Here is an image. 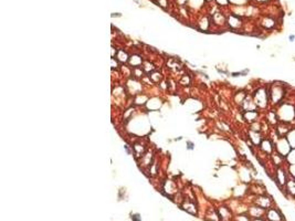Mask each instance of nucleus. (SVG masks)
Listing matches in <instances>:
<instances>
[{
	"label": "nucleus",
	"instance_id": "obj_1",
	"mask_svg": "<svg viewBox=\"0 0 295 221\" xmlns=\"http://www.w3.org/2000/svg\"><path fill=\"white\" fill-rule=\"evenodd\" d=\"M270 96V105L273 107H276L278 104L284 102L285 96L287 95L286 85L280 82H274L273 84L268 85Z\"/></svg>",
	"mask_w": 295,
	"mask_h": 221
},
{
	"label": "nucleus",
	"instance_id": "obj_2",
	"mask_svg": "<svg viewBox=\"0 0 295 221\" xmlns=\"http://www.w3.org/2000/svg\"><path fill=\"white\" fill-rule=\"evenodd\" d=\"M278 114V121L295 125V105L290 102H282L274 107Z\"/></svg>",
	"mask_w": 295,
	"mask_h": 221
},
{
	"label": "nucleus",
	"instance_id": "obj_3",
	"mask_svg": "<svg viewBox=\"0 0 295 221\" xmlns=\"http://www.w3.org/2000/svg\"><path fill=\"white\" fill-rule=\"evenodd\" d=\"M253 100L255 103L256 107L259 109L264 111L269 107L270 105V96H269V89L268 86L259 87L255 92L253 93Z\"/></svg>",
	"mask_w": 295,
	"mask_h": 221
},
{
	"label": "nucleus",
	"instance_id": "obj_4",
	"mask_svg": "<svg viewBox=\"0 0 295 221\" xmlns=\"http://www.w3.org/2000/svg\"><path fill=\"white\" fill-rule=\"evenodd\" d=\"M289 173H287V164L285 166H282V167H278L276 170H275V173H274V181L276 182V185H278L281 189L285 187L286 185L287 180H289Z\"/></svg>",
	"mask_w": 295,
	"mask_h": 221
},
{
	"label": "nucleus",
	"instance_id": "obj_5",
	"mask_svg": "<svg viewBox=\"0 0 295 221\" xmlns=\"http://www.w3.org/2000/svg\"><path fill=\"white\" fill-rule=\"evenodd\" d=\"M291 145L287 142L286 137H278L275 142H274V150L278 152L280 155L283 157H286L289 153L291 152Z\"/></svg>",
	"mask_w": 295,
	"mask_h": 221
},
{
	"label": "nucleus",
	"instance_id": "obj_6",
	"mask_svg": "<svg viewBox=\"0 0 295 221\" xmlns=\"http://www.w3.org/2000/svg\"><path fill=\"white\" fill-rule=\"evenodd\" d=\"M255 202L256 206H259L261 208L265 209V210H268V209L272 208L274 207V201L273 199L268 195H260L256 197V200L254 201Z\"/></svg>",
	"mask_w": 295,
	"mask_h": 221
},
{
	"label": "nucleus",
	"instance_id": "obj_7",
	"mask_svg": "<svg viewBox=\"0 0 295 221\" xmlns=\"http://www.w3.org/2000/svg\"><path fill=\"white\" fill-rule=\"evenodd\" d=\"M265 219L268 221H284L282 212L275 207H272L266 210L265 213Z\"/></svg>",
	"mask_w": 295,
	"mask_h": 221
},
{
	"label": "nucleus",
	"instance_id": "obj_8",
	"mask_svg": "<svg viewBox=\"0 0 295 221\" xmlns=\"http://www.w3.org/2000/svg\"><path fill=\"white\" fill-rule=\"evenodd\" d=\"M259 148H260V150L265 153L266 155H271L274 152V142L271 138H269V137H265L261 142Z\"/></svg>",
	"mask_w": 295,
	"mask_h": 221
},
{
	"label": "nucleus",
	"instance_id": "obj_9",
	"mask_svg": "<svg viewBox=\"0 0 295 221\" xmlns=\"http://www.w3.org/2000/svg\"><path fill=\"white\" fill-rule=\"evenodd\" d=\"M293 124H289V123H283V122H278V125L275 126V130L278 133V137H286L287 133L291 130L293 127Z\"/></svg>",
	"mask_w": 295,
	"mask_h": 221
},
{
	"label": "nucleus",
	"instance_id": "obj_10",
	"mask_svg": "<svg viewBox=\"0 0 295 221\" xmlns=\"http://www.w3.org/2000/svg\"><path fill=\"white\" fill-rule=\"evenodd\" d=\"M265 213H266V210L263 208H261L259 206L254 204L253 207L249 209V215L250 217L253 218V219H258V218H265Z\"/></svg>",
	"mask_w": 295,
	"mask_h": 221
},
{
	"label": "nucleus",
	"instance_id": "obj_11",
	"mask_svg": "<svg viewBox=\"0 0 295 221\" xmlns=\"http://www.w3.org/2000/svg\"><path fill=\"white\" fill-rule=\"evenodd\" d=\"M241 107H242L243 112H248V111H256L259 109L256 107L255 103H254V100H253V96H249L247 95L245 100L243 101V103L241 104Z\"/></svg>",
	"mask_w": 295,
	"mask_h": 221
},
{
	"label": "nucleus",
	"instance_id": "obj_12",
	"mask_svg": "<svg viewBox=\"0 0 295 221\" xmlns=\"http://www.w3.org/2000/svg\"><path fill=\"white\" fill-rule=\"evenodd\" d=\"M249 138L251 140V143L256 146V147H259L260 146L261 142L263 140V137H262V134H261V132H254V130H251L249 132Z\"/></svg>",
	"mask_w": 295,
	"mask_h": 221
},
{
	"label": "nucleus",
	"instance_id": "obj_13",
	"mask_svg": "<svg viewBox=\"0 0 295 221\" xmlns=\"http://www.w3.org/2000/svg\"><path fill=\"white\" fill-rule=\"evenodd\" d=\"M259 116H260V114H259V111L256 109V111H248V112H243V118L245 119L247 122H249L250 124L252 123H255V122H259Z\"/></svg>",
	"mask_w": 295,
	"mask_h": 221
},
{
	"label": "nucleus",
	"instance_id": "obj_14",
	"mask_svg": "<svg viewBox=\"0 0 295 221\" xmlns=\"http://www.w3.org/2000/svg\"><path fill=\"white\" fill-rule=\"evenodd\" d=\"M278 122L280 121H278V117L275 109L268 111V113H266V123L270 124L271 126H276Z\"/></svg>",
	"mask_w": 295,
	"mask_h": 221
},
{
	"label": "nucleus",
	"instance_id": "obj_15",
	"mask_svg": "<svg viewBox=\"0 0 295 221\" xmlns=\"http://www.w3.org/2000/svg\"><path fill=\"white\" fill-rule=\"evenodd\" d=\"M284 189H285V192H286L287 195L295 198V179H293L291 177L289 178V180H287Z\"/></svg>",
	"mask_w": 295,
	"mask_h": 221
},
{
	"label": "nucleus",
	"instance_id": "obj_16",
	"mask_svg": "<svg viewBox=\"0 0 295 221\" xmlns=\"http://www.w3.org/2000/svg\"><path fill=\"white\" fill-rule=\"evenodd\" d=\"M286 139L287 142L290 143L292 148H295V125L291 128V130L287 133L286 135Z\"/></svg>",
	"mask_w": 295,
	"mask_h": 221
},
{
	"label": "nucleus",
	"instance_id": "obj_17",
	"mask_svg": "<svg viewBox=\"0 0 295 221\" xmlns=\"http://www.w3.org/2000/svg\"><path fill=\"white\" fill-rule=\"evenodd\" d=\"M285 161L287 165H295V148H292L289 155L285 157Z\"/></svg>",
	"mask_w": 295,
	"mask_h": 221
},
{
	"label": "nucleus",
	"instance_id": "obj_18",
	"mask_svg": "<svg viewBox=\"0 0 295 221\" xmlns=\"http://www.w3.org/2000/svg\"><path fill=\"white\" fill-rule=\"evenodd\" d=\"M287 173L290 177L295 179V165H287Z\"/></svg>",
	"mask_w": 295,
	"mask_h": 221
},
{
	"label": "nucleus",
	"instance_id": "obj_19",
	"mask_svg": "<svg viewBox=\"0 0 295 221\" xmlns=\"http://www.w3.org/2000/svg\"><path fill=\"white\" fill-rule=\"evenodd\" d=\"M132 219H133V221H142L140 220V218H139V215H133V216H132Z\"/></svg>",
	"mask_w": 295,
	"mask_h": 221
},
{
	"label": "nucleus",
	"instance_id": "obj_20",
	"mask_svg": "<svg viewBox=\"0 0 295 221\" xmlns=\"http://www.w3.org/2000/svg\"><path fill=\"white\" fill-rule=\"evenodd\" d=\"M289 40H290V42H294L295 41V35H291L289 37Z\"/></svg>",
	"mask_w": 295,
	"mask_h": 221
},
{
	"label": "nucleus",
	"instance_id": "obj_21",
	"mask_svg": "<svg viewBox=\"0 0 295 221\" xmlns=\"http://www.w3.org/2000/svg\"><path fill=\"white\" fill-rule=\"evenodd\" d=\"M187 145H188V149H192V148H194V144L190 143V142H188Z\"/></svg>",
	"mask_w": 295,
	"mask_h": 221
},
{
	"label": "nucleus",
	"instance_id": "obj_22",
	"mask_svg": "<svg viewBox=\"0 0 295 221\" xmlns=\"http://www.w3.org/2000/svg\"><path fill=\"white\" fill-rule=\"evenodd\" d=\"M253 221H268L265 218H258V219H253Z\"/></svg>",
	"mask_w": 295,
	"mask_h": 221
},
{
	"label": "nucleus",
	"instance_id": "obj_23",
	"mask_svg": "<svg viewBox=\"0 0 295 221\" xmlns=\"http://www.w3.org/2000/svg\"><path fill=\"white\" fill-rule=\"evenodd\" d=\"M294 61H295V58H294Z\"/></svg>",
	"mask_w": 295,
	"mask_h": 221
}]
</instances>
